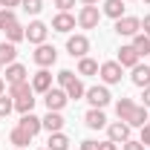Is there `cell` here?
<instances>
[{
	"instance_id": "6da1fadb",
	"label": "cell",
	"mask_w": 150,
	"mask_h": 150,
	"mask_svg": "<svg viewBox=\"0 0 150 150\" xmlns=\"http://www.w3.org/2000/svg\"><path fill=\"white\" fill-rule=\"evenodd\" d=\"M67 101H69V95H67V90H46L43 93V104H46V110H52V112H61L64 107H67Z\"/></svg>"
},
{
	"instance_id": "7a4b0ae2",
	"label": "cell",
	"mask_w": 150,
	"mask_h": 150,
	"mask_svg": "<svg viewBox=\"0 0 150 150\" xmlns=\"http://www.w3.org/2000/svg\"><path fill=\"white\" fill-rule=\"evenodd\" d=\"M115 32H118L121 38H133V35H139V32H142V20L133 18V15H124V18L115 20Z\"/></svg>"
},
{
	"instance_id": "3957f363",
	"label": "cell",
	"mask_w": 150,
	"mask_h": 150,
	"mask_svg": "<svg viewBox=\"0 0 150 150\" xmlns=\"http://www.w3.org/2000/svg\"><path fill=\"white\" fill-rule=\"evenodd\" d=\"M98 72H101V81H104V84H118L121 75H124V67H121L118 61H107V64L98 67Z\"/></svg>"
},
{
	"instance_id": "277c9868",
	"label": "cell",
	"mask_w": 150,
	"mask_h": 150,
	"mask_svg": "<svg viewBox=\"0 0 150 150\" xmlns=\"http://www.w3.org/2000/svg\"><path fill=\"white\" fill-rule=\"evenodd\" d=\"M32 58H35V64L40 67V69H46V67H52V64L58 61V49H55V46H49V43H40Z\"/></svg>"
},
{
	"instance_id": "5b68a950",
	"label": "cell",
	"mask_w": 150,
	"mask_h": 150,
	"mask_svg": "<svg viewBox=\"0 0 150 150\" xmlns=\"http://www.w3.org/2000/svg\"><path fill=\"white\" fill-rule=\"evenodd\" d=\"M67 52L72 58H87V52H90V38L87 35H72L67 40Z\"/></svg>"
},
{
	"instance_id": "8992f818",
	"label": "cell",
	"mask_w": 150,
	"mask_h": 150,
	"mask_svg": "<svg viewBox=\"0 0 150 150\" xmlns=\"http://www.w3.org/2000/svg\"><path fill=\"white\" fill-rule=\"evenodd\" d=\"M98 20H101L98 6H84V9L78 12V26H81V29H95Z\"/></svg>"
},
{
	"instance_id": "52a82bcc",
	"label": "cell",
	"mask_w": 150,
	"mask_h": 150,
	"mask_svg": "<svg viewBox=\"0 0 150 150\" xmlns=\"http://www.w3.org/2000/svg\"><path fill=\"white\" fill-rule=\"evenodd\" d=\"M87 101L93 104L95 110H104V107L110 104V90H107V87H90V90H87Z\"/></svg>"
},
{
	"instance_id": "ba28073f",
	"label": "cell",
	"mask_w": 150,
	"mask_h": 150,
	"mask_svg": "<svg viewBox=\"0 0 150 150\" xmlns=\"http://www.w3.org/2000/svg\"><path fill=\"white\" fill-rule=\"evenodd\" d=\"M46 32H49V26H46V23H40V20H32V23L26 26V40L40 46V43L46 40Z\"/></svg>"
},
{
	"instance_id": "9c48e42d",
	"label": "cell",
	"mask_w": 150,
	"mask_h": 150,
	"mask_svg": "<svg viewBox=\"0 0 150 150\" xmlns=\"http://www.w3.org/2000/svg\"><path fill=\"white\" fill-rule=\"evenodd\" d=\"M18 127H20V130H26L29 136H38V133L43 130V124H40V118H38L35 112H23L20 121H18Z\"/></svg>"
},
{
	"instance_id": "30bf717a",
	"label": "cell",
	"mask_w": 150,
	"mask_h": 150,
	"mask_svg": "<svg viewBox=\"0 0 150 150\" xmlns=\"http://www.w3.org/2000/svg\"><path fill=\"white\" fill-rule=\"evenodd\" d=\"M107 133H110V142H115V144L121 142V144H124V142L130 139V124H127V121H112L110 127H107Z\"/></svg>"
},
{
	"instance_id": "8fae6325",
	"label": "cell",
	"mask_w": 150,
	"mask_h": 150,
	"mask_svg": "<svg viewBox=\"0 0 150 150\" xmlns=\"http://www.w3.org/2000/svg\"><path fill=\"white\" fill-rule=\"evenodd\" d=\"M52 29H55V32H72L75 29V18L69 12H58L55 18H52Z\"/></svg>"
},
{
	"instance_id": "7c38bea8",
	"label": "cell",
	"mask_w": 150,
	"mask_h": 150,
	"mask_svg": "<svg viewBox=\"0 0 150 150\" xmlns=\"http://www.w3.org/2000/svg\"><path fill=\"white\" fill-rule=\"evenodd\" d=\"M40 124H43V130H49V133H61V130H64V115L49 110L43 118H40Z\"/></svg>"
},
{
	"instance_id": "4fadbf2b",
	"label": "cell",
	"mask_w": 150,
	"mask_h": 150,
	"mask_svg": "<svg viewBox=\"0 0 150 150\" xmlns=\"http://www.w3.org/2000/svg\"><path fill=\"white\" fill-rule=\"evenodd\" d=\"M130 78H133V84H136V87H142V90L150 87V67H147V64H136Z\"/></svg>"
},
{
	"instance_id": "5bb4252c",
	"label": "cell",
	"mask_w": 150,
	"mask_h": 150,
	"mask_svg": "<svg viewBox=\"0 0 150 150\" xmlns=\"http://www.w3.org/2000/svg\"><path fill=\"white\" fill-rule=\"evenodd\" d=\"M32 90H35V93H46V90H52V75H49V69L35 72V78H32Z\"/></svg>"
},
{
	"instance_id": "9a60e30c",
	"label": "cell",
	"mask_w": 150,
	"mask_h": 150,
	"mask_svg": "<svg viewBox=\"0 0 150 150\" xmlns=\"http://www.w3.org/2000/svg\"><path fill=\"white\" fill-rule=\"evenodd\" d=\"M84 121H87V127H90V130H101V127H107V115H104L101 110H95V107L84 115Z\"/></svg>"
},
{
	"instance_id": "2e32d148",
	"label": "cell",
	"mask_w": 150,
	"mask_h": 150,
	"mask_svg": "<svg viewBox=\"0 0 150 150\" xmlns=\"http://www.w3.org/2000/svg\"><path fill=\"white\" fill-rule=\"evenodd\" d=\"M26 67H23V64H9V67H6V81H9V84H20V81H26Z\"/></svg>"
},
{
	"instance_id": "e0dca14e",
	"label": "cell",
	"mask_w": 150,
	"mask_h": 150,
	"mask_svg": "<svg viewBox=\"0 0 150 150\" xmlns=\"http://www.w3.org/2000/svg\"><path fill=\"white\" fill-rule=\"evenodd\" d=\"M139 58H142V55L133 49V43L118 49V64H121V67H136V64H139Z\"/></svg>"
},
{
	"instance_id": "ac0fdd59",
	"label": "cell",
	"mask_w": 150,
	"mask_h": 150,
	"mask_svg": "<svg viewBox=\"0 0 150 150\" xmlns=\"http://www.w3.org/2000/svg\"><path fill=\"white\" fill-rule=\"evenodd\" d=\"M104 15L112 20L124 18V0H104Z\"/></svg>"
},
{
	"instance_id": "d6986e66",
	"label": "cell",
	"mask_w": 150,
	"mask_h": 150,
	"mask_svg": "<svg viewBox=\"0 0 150 150\" xmlns=\"http://www.w3.org/2000/svg\"><path fill=\"white\" fill-rule=\"evenodd\" d=\"M147 107H139V104H136V110L130 112V118H127V124H130V127H144V124H147Z\"/></svg>"
},
{
	"instance_id": "ffe728a7",
	"label": "cell",
	"mask_w": 150,
	"mask_h": 150,
	"mask_svg": "<svg viewBox=\"0 0 150 150\" xmlns=\"http://www.w3.org/2000/svg\"><path fill=\"white\" fill-rule=\"evenodd\" d=\"M69 147V139L64 133H49V142H46V150H67Z\"/></svg>"
},
{
	"instance_id": "44dd1931",
	"label": "cell",
	"mask_w": 150,
	"mask_h": 150,
	"mask_svg": "<svg viewBox=\"0 0 150 150\" xmlns=\"http://www.w3.org/2000/svg\"><path fill=\"white\" fill-rule=\"evenodd\" d=\"M15 58H18L15 43H9V40H6V43H0V64H6V67H9V64H15Z\"/></svg>"
},
{
	"instance_id": "7402d4cb",
	"label": "cell",
	"mask_w": 150,
	"mask_h": 150,
	"mask_svg": "<svg viewBox=\"0 0 150 150\" xmlns=\"http://www.w3.org/2000/svg\"><path fill=\"white\" fill-rule=\"evenodd\" d=\"M133 110H136V104H133L130 98H121V101L115 104V115H118V121H127Z\"/></svg>"
},
{
	"instance_id": "603a6c76",
	"label": "cell",
	"mask_w": 150,
	"mask_h": 150,
	"mask_svg": "<svg viewBox=\"0 0 150 150\" xmlns=\"http://www.w3.org/2000/svg\"><path fill=\"white\" fill-rule=\"evenodd\" d=\"M133 49L139 52V55H147L150 52V38L144 32H139V35H133Z\"/></svg>"
},
{
	"instance_id": "cb8c5ba5",
	"label": "cell",
	"mask_w": 150,
	"mask_h": 150,
	"mask_svg": "<svg viewBox=\"0 0 150 150\" xmlns=\"http://www.w3.org/2000/svg\"><path fill=\"white\" fill-rule=\"evenodd\" d=\"M29 93H35L29 81H20V84H9V95H12V98H23V95H29Z\"/></svg>"
},
{
	"instance_id": "d4e9b609",
	"label": "cell",
	"mask_w": 150,
	"mask_h": 150,
	"mask_svg": "<svg viewBox=\"0 0 150 150\" xmlns=\"http://www.w3.org/2000/svg\"><path fill=\"white\" fill-rule=\"evenodd\" d=\"M9 139H12V144H15V147H26V144L32 142V136H29L26 130H20V127H15V130L9 133Z\"/></svg>"
},
{
	"instance_id": "484cf974",
	"label": "cell",
	"mask_w": 150,
	"mask_h": 150,
	"mask_svg": "<svg viewBox=\"0 0 150 150\" xmlns=\"http://www.w3.org/2000/svg\"><path fill=\"white\" fill-rule=\"evenodd\" d=\"M95 72H98V61H93V58L78 61V75H95Z\"/></svg>"
},
{
	"instance_id": "4316f807",
	"label": "cell",
	"mask_w": 150,
	"mask_h": 150,
	"mask_svg": "<svg viewBox=\"0 0 150 150\" xmlns=\"http://www.w3.org/2000/svg\"><path fill=\"white\" fill-rule=\"evenodd\" d=\"M32 107H35V98H32V93L23 95V98H15V110L23 115V112H32Z\"/></svg>"
},
{
	"instance_id": "83f0119b",
	"label": "cell",
	"mask_w": 150,
	"mask_h": 150,
	"mask_svg": "<svg viewBox=\"0 0 150 150\" xmlns=\"http://www.w3.org/2000/svg\"><path fill=\"white\" fill-rule=\"evenodd\" d=\"M6 38H9V43H18V40L26 38V29H23L20 23H12V26L6 29Z\"/></svg>"
},
{
	"instance_id": "f1b7e54d",
	"label": "cell",
	"mask_w": 150,
	"mask_h": 150,
	"mask_svg": "<svg viewBox=\"0 0 150 150\" xmlns=\"http://www.w3.org/2000/svg\"><path fill=\"white\" fill-rule=\"evenodd\" d=\"M12 23H18V18H15V9H0V32H6Z\"/></svg>"
},
{
	"instance_id": "f546056e",
	"label": "cell",
	"mask_w": 150,
	"mask_h": 150,
	"mask_svg": "<svg viewBox=\"0 0 150 150\" xmlns=\"http://www.w3.org/2000/svg\"><path fill=\"white\" fill-rule=\"evenodd\" d=\"M67 95H69V98H75V101H78V98H84V95H87V90H84V84H81V81L75 78L72 84L67 87Z\"/></svg>"
},
{
	"instance_id": "4dcf8cb0",
	"label": "cell",
	"mask_w": 150,
	"mask_h": 150,
	"mask_svg": "<svg viewBox=\"0 0 150 150\" xmlns=\"http://www.w3.org/2000/svg\"><path fill=\"white\" fill-rule=\"evenodd\" d=\"M20 6H23V12H26V15H38V12L43 9V3H40V0H20Z\"/></svg>"
},
{
	"instance_id": "1f68e13d",
	"label": "cell",
	"mask_w": 150,
	"mask_h": 150,
	"mask_svg": "<svg viewBox=\"0 0 150 150\" xmlns=\"http://www.w3.org/2000/svg\"><path fill=\"white\" fill-rule=\"evenodd\" d=\"M15 110V98L12 95H0V115H9Z\"/></svg>"
},
{
	"instance_id": "d6a6232c",
	"label": "cell",
	"mask_w": 150,
	"mask_h": 150,
	"mask_svg": "<svg viewBox=\"0 0 150 150\" xmlns=\"http://www.w3.org/2000/svg\"><path fill=\"white\" fill-rule=\"evenodd\" d=\"M72 81H75V72H69V69H61V72H58V84H61L64 90H67Z\"/></svg>"
},
{
	"instance_id": "836d02e7",
	"label": "cell",
	"mask_w": 150,
	"mask_h": 150,
	"mask_svg": "<svg viewBox=\"0 0 150 150\" xmlns=\"http://www.w3.org/2000/svg\"><path fill=\"white\" fill-rule=\"evenodd\" d=\"M139 142H142L144 147H150V124H144V127H142V139H139Z\"/></svg>"
},
{
	"instance_id": "e575fe53",
	"label": "cell",
	"mask_w": 150,
	"mask_h": 150,
	"mask_svg": "<svg viewBox=\"0 0 150 150\" xmlns=\"http://www.w3.org/2000/svg\"><path fill=\"white\" fill-rule=\"evenodd\" d=\"M55 6L61 9V12H69V9L75 6V0H55Z\"/></svg>"
},
{
	"instance_id": "d590c367",
	"label": "cell",
	"mask_w": 150,
	"mask_h": 150,
	"mask_svg": "<svg viewBox=\"0 0 150 150\" xmlns=\"http://www.w3.org/2000/svg\"><path fill=\"white\" fill-rule=\"evenodd\" d=\"M124 150H144V144H142V142H130V139H127V142H124Z\"/></svg>"
},
{
	"instance_id": "8d00e7d4",
	"label": "cell",
	"mask_w": 150,
	"mask_h": 150,
	"mask_svg": "<svg viewBox=\"0 0 150 150\" xmlns=\"http://www.w3.org/2000/svg\"><path fill=\"white\" fill-rule=\"evenodd\" d=\"M81 150H98V142L87 139V142H81Z\"/></svg>"
},
{
	"instance_id": "74e56055",
	"label": "cell",
	"mask_w": 150,
	"mask_h": 150,
	"mask_svg": "<svg viewBox=\"0 0 150 150\" xmlns=\"http://www.w3.org/2000/svg\"><path fill=\"white\" fill-rule=\"evenodd\" d=\"M98 150H118V147H115V142L107 139V142H101V144H98Z\"/></svg>"
},
{
	"instance_id": "f35d334b",
	"label": "cell",
	"mask_w": 150,
	"mask_h": 150,
	"mask_svg": "<svg viewBox=\"0 0 150 150\" xmlns=\"http://www.w3.org/2000/svg\"><path fill=\"white\" fill-rule=\"evenodd\" d=\"M142 32L150 38V15H144V20H142Z\"/></svg>"
},
{
	"instance_id": "ab89813d",
	"label": "cell",
	"mask_w": 150,
	"mask_h": 150,
	"mask_svg": "<svg viewBox=\"0 0 150 150\" xmlns=\"http://www.w3.org/2000/svg\"><path fill=\"white\" fill-rule=\"evenodd\" d=\"M0 6L3 9H15V6H20V0H0Z\"/></svg>"
},
{
	"instance_id": "60d3db41",
	"label": "cell",
	"mask_w": 150,
	"mask_h": 150,
	"mask_svg": "<svg viewBox=\"0 0 150 150\" xmlns=\"http://www.w3.org/2000/svg\"><path fill=\"white\" fill-rule=\"evenodd\" d=\"M142 98H144V107H150V87H144V95Z\"/></svg>"
},
{
	"instance_id": "b9f144b4",
	"label": "cell",
	"mask_w": 150,
	"mask_h": 150,
	"mask_svg": "<svg viewBox=\"0 0 150 150\" xmlns=\"http://www.w3.org/2000/svg\"><path fill=\"white\" fill-rule=\"evenodd\" d=\"M84 6H98V0H81Z\"/></svg>"
},
{
	"instance_id": "7bdbcfd3",
	"label": "cell",
	"mask_w": 150,
	"mask_h": 150,
	"mask_svg": "<svg viewBox=\"0 0 150 150\" xmlns=\"http://www.w3.org/2000/svg\"><path fill=\"white\" fill-rule=\"evenodd\" d=\"M0 95H6V84H3V78H0Z\"/></svg>"
},
{
	"instance_id": "ee69618b",
	"label": "cell",
	"mask_w": 150,
	"mask_h": 150,
	"mask_svg": "<svg viewBox=\"0 0 150 150\" xmlns=\"http://www.w3.org/2000/svg\"><path fill=\"white\" fill-rule=\"evenodd\" d=\"M147 124H150V115H147Z\"/></svg>"
},
{
	"instance_id": "f6af8a7d",
	"label": "cell",
	"mask_w": 150,
	"mask_h": 150,
	"mask_svg": "<svg viewBox=\"0 0 150 150\" xmlns=\"http://www.w3.org/2000/svg\"><path fill=\"white\" fill-rule=\"evenodd\" d=\"M0 69H3V64H0Z\"/></svg>"
},
{
	"instance_id": "bcb514c9",
	"label": "cell",
	"mask_w": 150,
	"mask_h": 150,
	"mask_svg": "<svg viewBox=\"0 0 150 150\" xmlns=\"http://www.w3.org/2000/svg\"><path fill=\"white\" fill-rule=\"evenodd\" d=\"M144 3H150V0H144Z\"/></svg>"
},
{
	"instance_id": "7dc6e473",
	"label": "cell",
	"mask_w": 150,
	"mask_h": 150,
	"mask_svg": "<svg viewBox=\"0 0 150 150\" xmlns=\"http://www.w3.org/2000/svg\"><path fill=\"white\" fill-rule=\"evenodd\" d=\"M18 150H23V147H18Z\"/></svg>"
},
{
	"instance_id": "c3c4849f",
	"label": "cell",
	"mask_w": 150,
	"mask_h": 150,
	"mask_svg": "<svg viewBox=\"0 0 150 150\" xmlns=\"http://www.w3.org/2000/svg\"><path fill=\"white\" fill-rule=\"evenodd\" d=\"M43 150H46V147H43Z\"/></svg>"
}]
</instances>
